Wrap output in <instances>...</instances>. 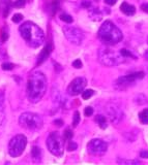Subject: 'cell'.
Masks as SVG:
<instances>
[{
  "label": "cell",
  "mask_w": 148,
  "mask_h": 165,
  "mask_svg": "<svg viewBox=\"0 0 148 165\" xmlns=\"http://www.w3.org/2000/svg\"><path fill=\"white\" fill-rule=\"evenodd\" d=\"M53 123H54V125H56L57 127H61L62 125H63V121H62V120H60V119L55 120V121H54Z\"/></svg>",
  "instance_id": "obj_33"
},
{
  "label": "cell",
  "mask_w": 148,
  "mask_h": 165,
  "mask_svg": "<svg viewBox=\"0 0 148 165\" xmlns=\"http://www.w3.org/2000/svg\"><path fill=\"white\" fill-rule=\"evenodd\" d=\"M72 131L71 129H66L65 131H64V134H63V138L64 139H71L72 137Z\"/></svg>",
  "instance_id": "obj_24"
},
{
  "label": "cell",
  "mask_w": 148,
  "mask_h": 165,
  "mask_svg": "<svg viewBox=\"0 0 148 165\" xmlns=\"http://www.w3.org/2000/svg\"><path fill=\"white\" fill-rule=\"evenodd\" d=\"M139 120L142 124H148V108H145L139 112Z\"/></svg>",
  "instance_id": "obj_19"
},
{
  "label": "cell",
  "mask_w": 148,
  "mask_h": 165,
  "mask_svg": "<svg viewBox=\"0 0 148 165\" xmlns=\"http://www.w3.org/2000/svg\"><path fill=\"white\" fill-rule=\"evenodd\" d=\"M93 90L92 89H88V90H85L82 92V98L84 99V100H87V99H89L91 96L93 95Z\"/></svg>",
  "instance_id": "obj_21"
},
{
  "label": "cell",
  "mask_w": 148,
  "mask_h": 165,
  "mask_svg": "<svg viewBox=\"0 0 148 165\" xmlns=\"http://www.w3.org/2000/svg\"><path fill=\"white\" fill-rule=\"evenodd\" d=\"M52 44H48V46H45V49L41 51V55L38 56V60H37V65L38 64H41L44 61H46L47 58H48L49 56H50L51 52H52Z\"/></svg>",
  "instance_id": "obj_13"
},
{
  "label": "cell",
  "mask_w": 148,
  "mask_h": 165,
  "mask_svg": "<svg viewBox=\"0 0 148 165\" xmlns=\"http://www.w3.org/2000/svg\"><path fill=\"white\" fill-rule=\"evenodd\" d=\"M47 146L54 156L61 157L64 152V138L58 132H51L47 138Z\"/></svg>",
  "instance_id": "obj_6"
},
{
  "label": "cell",
  "mask_w": 148,
  "mask_h": 165,
  "mask_svg": "<svg viewBox=\"0 0 148 165\" xmlns=\"http://www.w3.org/2000/svg\"><path fill=\"white\" fill-rule=\"evenodd\" d=\"M26 145H27V138L23 134H18L10 139L9 143V154L12 157H19L24 152Z\"/></svg>",
  "instance_id": "obj_7"
},
{
  "label": "cell",
  "mask_w": 148,
  "mask_h": 165,
  "mask_svg": "<svg viewBox=\"0 0 148 165\" xmlns=\"http://www.w3.org/2000/svg\"><path fill=\"white\" fill-rule=\"evenodd\" d=\"M20 34L26 43L31 48H38L41 46L45 40V34L44 31L37 25L32 22H25L19 28Z\"/></svg>",
  "instance_id": "obj_2"
},
{
  "label": "cell",
  "mask_w": 148,
  "mask_h": 165,
  "mask_svg": "<svg viewBox=\"0 0 148 165\" xmlns=\"http://www.w3.org/2000/svg\"><path fill=\"white\" fill-rule=\"evenodd\" d=\"M20 126L30 131H36L43 127V118L34 112H24L19 118Z\"/></svg>",
  "instance_id": "obj_5"
},
{
  "label": "cell",
  "mask_w": 148,
  "mask_h": 165,
  "mask_svg": "<svg viewBox=\"0 0 148 165\" xmlns=\"http://www.w3.org/2000/svg\"><path fill=\"white\" fill-rule=\"evenodd\" d=\"M24 4H25V0H17L14 5L16 7H23Z\"/></svg>",
  "instance_id": "obj_31"
},
{
  "label": "cell",
  "mask_w": 148,
  "mask_h": 165,
  "mask_svg": "<svg viewBox=\"0 0 148 165\" xmlns=\"http://www.w3.org/2000/svg\"><path fill=\"white\" fill-rule=\"evenodd\" d=\"M47 91V78L41 71H33L28 77L27 95L32 103H36L44 97Z\"/></svg>",
  "instance_id": "obj_1"
},
{
  "label": "cell",
  "mask_w": 148,
  "mask_h": 165,
  "mask_svg": "<svg viewBox=\"0 0 148 165\" xmlns=\"http://www.w3.org/2000/svg\"><path fill=\"white\" fill-rule=\"evenodd\" d=\"M108 145L102 139L94 138V139L90 140L87 145V151L90 155L93 156H102L107 152Z\"/></svg>",
  "instance_id": "obj_10"
},
{
  "label": "cell",
  "mask_w": 148,
  "mask_h": 165,
  "mask_svg": "<svg viewBox=\"0 0 148 165\" xmlns=\"http://www.w3.org/2000/svg\"><path fill=\"white\" fill-rule=\"evenodd\" d=\"M22 19H23V15H21V14H16L14 17H12V22L14 23H20L21 21H22Z\"/></svg>",
  "instance_id": "obj_26"
},
{
  "label": "cell",
  "mask_w": 148,
  "mask_h": 165,
  "mask_svg": "<svg viewBox=\"0 0 148 165\" xmlns=\"http://www.w3.org/2000/svg\"><path fill=\"white\" fill-rule=\"evenodd\" d=\"M15 67V65L12 63H3L2 64V69L3 70H12Z\"/></svg>",
  "instance_id": "obj_28"
},
{
  "label": "cell",
  "mask_w": 148,
  "mask_h": 165,
  "mask_svg": "<svg viewBox=\"0 0 148 165\" xmlns=\"http://www.w3.org/2000/svg\"><path fill=\"white\" fill-rule=\"evenodd\" d=\"M5 120H6V117H5V112H4V107L0 103V134L2 133L5 126Z\"/></svg>",
  "instance_id": "obj_16"
},
{
  "label": "cell",
  "mask_w": 148,
  "mask_h": 165,
  "mask_svg": "<svg viewBox=\"0 0 148 165\" xmlns=\"http://www.w3.org/2000/svg\"><path fill=\"white\" fill-rule=\"evenodd\" d=\"M87 85V81L84 77H76L67 87V93L71 96H77L81 94Z\"/></svg>",
  "instance_id": "obj_11"
},
{
  "label": "cell",
  "mask_w": 148,
  "mask_h": 165,
  "mask_svg": "<svg viewBox=\"0 0 148 165\" xmlns=\"http://www.w3.org/2000/svg\"><path fill=\"white\" fill-rule=\"evenodd\" d=\"M119 163H128V164H139V161L137 160H118Z\"/></svg>",
  "instance_id": "obj_30"
},
{
  "label": "cell",
  "mask_w": 148,
  "mask_h": 165,
  "mask_svg": "<svg viewBox=\"0 0 148 165\" xmlns=\"http://www.w3.org/2000/svg\"><path fill=\"white\" fill-rule=\"evenodd\" d=\"M95 121L98 124V126H100L102 129H106L108 126L107 124V120H106V117H104L103 115H97V118H95Z\"/></svg>",
  "instance_id": "obj_18"
},
{
  "label": "cell",
  "mask_w": 148,
  "mask_h": 165,
  "mask_svg": "<svg viewBox=\"0 0 148 165\" xmlns=\"http://www.w3.org/2000/svg\"><path fill=\"white\" fill-rule=\"evenodd\" d=\"M72 66H74L75 68H77V69H79V68H82V61L80 59L75 60V61L72 62Z\"/></svg>",
  "instance_id": "obj_29"
},
{
  "label": "cell",
  "mask_w": 148,
  "mask_h": 165,
  "mask_svg": "<svg viewBox=\"0 0 148 165\" xmlns=\"http://www.w3.org/2000/svg\"><path fill=\"white\" fill-rule=\"evenodd\" d=\"M140 156H141L142 158H148V151H146V150L141 151V153H140Z\"/></svg>",
  "instance_id": "obj_34"
},
{
  "label": "cell",
  "mask_w": 148,
  "mask_h": 165,
  "mask_svg": "<svg viewBox=\"0 0 148 165\" xmlns=\"http://www.w3.org/2000/svg\"><path fill=\"white\" fill-rule=\"evenodd\" d=\"M79 123H80V112L77 111V112H75L74 118H72V126L77 127Z\"/></svg>",
  "instance_id": "obj_22"
},
{
  "label": "cell",
  "mask_w": 148,
  "mask_h": 165,
  "mask_svg": "<svg viewBox=\"0 0 148 165\" xmlns=\"http://www.w3.org/2000/svg\"><path fill=\"white\" fill-rule=\"evenodd\" d=\"M63 33L67 40L72 44H76V46L82 44L83 40H84V34H83V32L80 29H78L77 27H74V26H64Z\"/></svg>",
  "instance_id": "obj_8"
},
{
  "label": "cell",
  "mask_w": 148,
  "mask_h": 165,
  "mask_svg": "<svg viewBox=\"0 0 148 165\" xmlns=\"http://www.w3.org/2000/svg\"><path fill=\"white\" fill-rule=\"evenodd\" d=\"M92 114H93V108L91 106L85 107V109H84V115H85V116L90 117V116H92Z\"/></svg>",
  "instance_id": "obj_25"
},
{
  "label": "cell",
  "mask_w": 148,
  "mask_h": 165,
  "mask_svg": "<svg viewBox=\"0 0 148 165\" xmlns=\"http://www.w3.org/2000/svg\"><path fill=\"white\" fill-rule=\"evenodd\" d=\"M145 56H146V58L148 59V51L146 52V54H145Z\"/></svg>",
  "instance_id": "obj_37"
},
{
  "label": "cell",
  "mask_w": 148,
  "mask_h": 165,
  "mask_svg": "<svg viewBox=\"0 0 148 165\" xmlns=\"http://www.w3.org/2000/svg\"><path fill=\"white\" fill-rule=\"evenodd\" d=\"M109 115H110V119L113 123H118L121 119V112L116 107H111L109 109Z\"/></svg>",
  "instance_id": "obj_15"
},
{
  "label": "cell",
  "mask_w": 148,
  "mask_h": 165,
  "mask_svg": "<svg viewBox=\"0 0 148 165\" xmlns=\"http://www.w3.org/2000/svg\"><path fill=\"white\" fill-rule=\"evenodd\" d=\"M120 10L126 15H134L136 12V7L132 4H129L128 2H123L120 5Z\"/></svg>",
  "instance_id": "obj_14"
},
{
  "label": "cell",
  "mask_w": 148,
  "mask_h": 165,
  "mask_svg": "<svg viewBox=\"0 0 148 165\" xmlns=\"http://www.w3.org/2000/svg\"><path fill=\"white\" fill-rule=\"evenodd\" d=\"M7 38H9V31L4 27L3 29L1 30V41L4 43V41H6Z\"/></svg>",
  "instance_id": "obj_23"
},
{
  "label": "cell",
  "mask_w": 148,
  "mask_h": 165,
  "mask_svg": "<svg viewBox=\"0 0 148 165\" xmlns=\"http://www.w3.org/2000/svg\"><path fill=\"white\" fill-rule=\"evenodd\" d=\"M100 40L106 46H114L122 39V33L111 21H106L100 26L97 32Z\"/></svg>",
  "instance_id": "obj_3"
},
{
  "label": "cell",
  "mask_w": 148,
  "mask_h": 165,
  "mask_svg": "<svg viewBox=\"0 0 148 165\" xmlns=\"http://www.w3.org/2000/svg\"><path fill=\"white\" fill-rule=\"evenodd\" d=\"M31 159H32V161L35 162V163L41 162V159H43V151H41L40 146H33L32 148H31Z\"/></svg>",
  "instance_id": "obj_12"
},
{
  "label": "cell",
  "mask_w": 148,
  "mask_h": 165,
  "mask_svg": "<svg viewBox=\"0 0 148 165\" xmlns=\"http://www.w3.org/2000/svg\"><path fill=\"white\" fill-rule=\"evenodd\" d=\"M60 20L63 21L64 23H66V24H72V15H69V14H62L60 15Z\"/></svg>",
  "instance_id": "obj_20"
},
{
  "label": "cell",
  "mask_w": 148,
  "mask_h": 165,
  "mask_svg": "<svg viewBox=\"0 0 148 165\" xmlns=\"http://www.w3.org/2000/svg\"><path fill=\"white\" fill-rule=\"evenodd\" d=\"M141 9H142V10H143V12H147V14H148V3H144V4H142Z\"/></svg>",
  "instance_id": "obj_36"
},
{
  "label": "cell",
  "mask_w": 148,
  "mask_h": 165,
  "mask_svg": "<svg viewBox=\"0 0 148 165\" xmlns=\"http://www.w3.org/2000/svg\"><path fill=\"white\" fill-rule=\"evenodd\" d=\"M97 57L100 62L105 66H117L125 61V57L121 54V52H116L108 46H102L97 52Z\"/></svg>",
  "instance_id": "obj_4"
},
{
  "label": "cell",
  "mask_w": 148,
  "mask_h": 165,
  "mask_svg": "<svg viewBox=\"0 0 148 165\" xmlns=\"http://www.w3.org/2000/svg\"><path fill=\"white\" fill-rule=\"evenodd\" d=\"M81 4H82V6L84 7V9H89V7L91 6V3H90V1H87V0H83Z\"/></svg>",
  "instance_id": "obj_32"
},
{
  "label": "cell",
  "mask_w": 148,
  "mask_h": 165,
  "mask_svg": "<svg viewBox=\"0 0 148 165\" xmlns=\"http://www.w3.org/2000/svg\"><path fill=\"white\" fill-rule=\"evenodd\" d=\"M144 77V72L140 71V72H135L131 73V74L124 75V77H119L115 83V87L119 89V90H123V89L129 87L133 84L136 82L137 80H141Z\"/></svg>",
  "instance_id": "obj_9"
},
{
  "label": "cell",
  "mask_w": 148,
  "mask_h": 165,
  "mask_svg": "<svg viewBox=\"0 0 148 165\" xmlns=\"http://www.w3.org/2000/svg\"><path fill=\"white\" fill-rule=\"evenodd\" d=\"M90 9V12H89L90 19L93 20V21H100L102 20L103 15L97 9Z\"/></svg>",
  "instance_id": "obj_17"
},
{
  "label": "cell",
  "mask_w": 148,
  "mask_h": 165,
  "mask_svg": "<svg viewBox=\"0 0 148 165\" xmlns=\"http://www.w3.org/2000/svg\"><path fill=\"white\" fill-rule=\"evenodd\" d=\"M77 148H78V145H77V143L71 141V143H69V146H67V151H69V152L75 151V150H77Z\"/></svg>",
  "instance_id": "obj_27"
},
{
  "label": "cell",
  "mask_w": 148,
  "mask_h": 165,
  "mask_svg": "<svg viewBox=\"0 0 148 165\" xmlns=\"http://www.w3.org/2000/svg\"><path fill=\"white\" fill-rule=\"evenodd\" d=\"M117 0H105V3L108 4V5H114L116 3Z\"/></svg>",
  "instance_id": "obj_35"
}]
</instances>
